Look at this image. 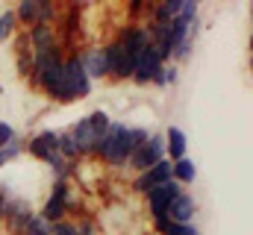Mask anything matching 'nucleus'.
Wrapping results in <instances>:
<instances>
[{
    "instance_id": "obj_15",
    "label": "nucleus",
    "mask_w": 253,
    "mask_h": 235,
    "mask_svg": "<svg viewBox=\"0 0 253 235\" xmlns=\"http://www.w3.org/2000/svg\"><path fill=\"white\" fill-rule=\"evenodd\" d=\"M194 176H197V168H194V162H191V159L171 162V179H174L177 185H191V182H194Z\"/></svg>"
},
{
    "instance_id": "obj_17",
    "label": "nucleus",
    "mask_w": 253,
    "mask_h": 235,
    "mask_svg": "<svg viewBox=\"0 0 253 235\" xmlns=\"http://www.w3.org/2000/svg\"><path fill=\"white\" fill-rule=\"evenodd\" d=\"M21 235H50V224H47L44 218H39V215H36V218L24 227V233H21Z\"/></svg>"
},
{
    "instance_id": "obj_14",
    "label": "nucleus",
    "mask_w": 253,
    "mask_h": 235,
    "mask_svg": "<svg viewBox=\"0 0 253 235\" xmlns=\"http://www.w3.org/2000/svg\"><path fill=\"white\" fill-rule=\"evenodd\" d=\"M15 21L24 24L27 30L36 27L42 21V0H21V6L15 9Z\"/></svg>"
},
{
    "instance_id": "obj_1",
    "label": "nucleus",
    "mask_w": 253,
    "mask_h": 235,
    "mask_svg": "<svg viewBox=\"0 0 253 235\" xmlns=\"http://www.w3.org/2000/svg\"><path fill=\"white\" fill-rule=\"evenodd\" d=\"M132 153H135V147H132L129 126L118 123V120H112L109 129H106V135L100 138L94 156H97L100 162H106L109 168H126V162H129Z\"/></svg>"
},
{
    "instance_id": "obj_26",
    "label": "nucleus",
    "mask_w": 253,
    "mask_h": 235,
    "mask_svg": "<svg viewBox=\"0 0 253 235\" xmlns=\"http://www.w3.org/2000/svg\"><path fill=\"white\" fill-rule=\"evenodd\" d=\"M0 41H6V36H3V27H0Z\"/></svg>"
},
{
    "instance_id": "obj_8",
    "label": "nucleus",
    "mask_w": 253,
    "mask_h": 235,
    "mask_svg": "<svg viewBox=\"0 0 253 235\" xmlns=\"http://www.w3.org/2000/svg\"><path fill=\"white\" fill-rule=\"evenodd\" d=\"M0 218L6 221V227H9L12 233H24V227L36 218V212H33V206H30L24 197H9V200L3 203Z\"/></svg>"
},
{
    "instance_id": "obj_19",
    "label": "nucleus",
    "mask_w": 253,
    "mask_h": 235,
    "mask_svg": "<svg viewBox=\"0 0 253 235\" xmlns=\"http://www.w3.org/2000/svg\"><path fill=\"white\" fill-rule=\"evenodd\" d=\"M15 141H18L15 126H12V123H6V120H0V150H3V147H9V144H15Z\"/></svg>"
},
{
    "instance_id": "obj_9",
    "label": "nucleus",
    "mask_w": 253,
    "mask_h": 235,
    "mask_svg": "<svg viewBox=\"0 0 253 235\" xmlns=\"http://www.w3.org/2000/svg\"><path fill=\"white\" fill-rule=\"evenodd\" d=\"M165 182H171V162H168V159H162V162H156L153 168H147L144 174H138V179L132 182V188H135L138 194H147L150 188L165 185Z\"/></svg>"
},
{
    "instance_id": "obj_18",
    "label": "nucleus",
    "mask_w": 253,
    "mask_h": 235,
    "mask_svg": "<svg viewBox=\"0 0 253 235\" xmlns=\"http://www.w3.org/2000/svg\"><path fill=\"white\" fill-rule=\"evenodd\" d=\"M0 27H3V36H6V39L15 33V27H18V21H15V9L0 12Z\"/></svg>"
},
{
    "instance_id": "obj_11",
    "label": "nucleus",
    "mask_w": 253,
    "mask_h": 235,
    "mask_svg": "<svg viewBox=\"0 0 253 235\" xmlns=\"http://www.w3.org/2000/svg\"><path fill=\"white\" fill-rule=\"evenodd\" d=\"M80 62L88 74V79H103L109 77V65H106V53H103V44H91L80 53Z\"/></svg>"
},
{
    "instance_id": "obj_2",
    "label": "nucleus",
    "mask_w": 253,
    "mask_h": 235,
    "mask_svg": "<svg viewBox=\"0 0 253 235\" xmlns=\"http://www.w3.org/2000/svg\"><path fill=\"white\" fill-rule=\"evenodd\" d=\"M109 115L103 112V109H94L91 115L80 118L68 132H71V138H74V144H77V156L80 159H85V156H94V150H97V144H100V138L106 135V129H109Z\"/></svg>"
},
{
    "instance_id": "obj_21",
    "label": "nucleus",
    "mask_w": 253,
    "mask_h": 235,
    "mask_svg": "<svg viewBox=\"0 0 253 235\" xmlns=\"http://www.w3.org/2000/svg\"><path fill=\"white\" fill-rule=\"evenodd\" d=\"M50 235H77V224H71V221L50 224Z\"/></svg>"
},
{
    "instance_id": "obj_6",
    "label": "nucleus",
    "mask_w": 253,
    "mask_h": 235,
    "mask_svg": "<svg viewBox=\"0 0 253 235\" xmlns=\"http://www.w3.org/2000/svg\"><path fill=\"white\" fill-rule=\"evenodd\" d=\"M68 212H71V185H68V179H56L39 218H44L47 224H59V221H65Z\"/></svg>"
},
{
    "instance_id": "obj_24",
    "label": "nucleus",
    "mask_w": 253,
    "mask_h": 235,
    "mask_svg": "<svg viewBox=\"0 0 253 235\" xmlns=\"http://www.w3.org/2000/svg\"><path fill=\"white\" fill-rule=\"evenodd\" d=\"M77 235H97L94 221H80V224H77Z\"/></svg>"
},
{
    "instance_id": "obj_20",
    "label": "nucleus",
    "mask_w": 253,
    "mask_h": 235,
    "mask_svg": "<svg viewBox=\"0 0 253 235\" xmlns=\"http://www.w3.org/2000/svg\"><path fill=\"white\" fill-rule=\"evenodd\" d=\"M18 156H21V144H18V141H15V144H9V147H3V150H0V168H3V165H9V162H15Z\"/></svg>"
},
{
    "instance_id": "obj_7",
    "label": "nucleus",
    "mask_w": 253,
    "mask_h": 235,
    "mask_svg": "<svg viewBox=\"0 0 253 235\" xmlns=\"http://www.w3.org/2000/svg\"><path fill=\"white\" fill-rule=\"evenodd\" d=\"M180 194H183V185H177L174 179L165 182V185L150 188V191H147V212H150V218H162V215H168V206H171Z\"/></svg>"
},
{
    "instance_id": "obj_12",
    "label": "nucleus",
    "mask_w": 253,
    "mask_h": 235,
    "mask_svg": "<svg viewBox=\"0 0 253 235\" xmlns=\"http://www.w3.org/2000/svg\"><path fill=\"white\" fill-rule=\"evenodd\" d=\"M162 135H165V159H168V162H180V159H186V153H189L186 132H183L180 126H168Z\"/></svg>"
},
{
    "instance_id": "obj_25",
    "label": "nucleus",
    "mask_w": 253,
    "mask_h": 235,
    "mask_svg": "<svg viewBox=\"0 0 253 235\" xmlns=\"http://www.w3.org/2000/svg\"><path fill=\"white\" fill-rule=\"evenodd\" d=\"M153 227H156V233H168V227H171V218L168 215H162V218H153Z\"/></svg>"
},
{
    "instance_id": "obj_10",
    "label": "nucleus",
    "mask_w": 253,
    "mask_h": 235,
    "mask_svg": "<svg viewBox=\"0 0 253 235\" xmlns=\"http://www.w3.org/2000/svg\"><path fill=\"white\" fill-rule=\"evenodd\" d=\"M27 150H30V156L47 162L50 156L59 153V132H53V129H42V132H36V135L30 138Z\"/></svg>"
},
{
    "instance_id": "obj_5",
    "label": "nucleus",
    "mask_w": 253,
    "mask_h": 235,
    "mask_svg": "<svg viewBox=\"0 0 253 235\" xmlns=\"http://www.w3.org/2000/svg\"><path fill=\"white\" fill-rule=\"evenodd\" d=\"M162 68H165V59L159 56V50H156L153 41H147V47L141 50V56H138V62H135V74H132V79H135L138 85H147V82L159 85V79H162Z\"/></svg>"
},
{
    "instance_id": "obj_22",
    "label": "nucleus",
    "mask_w": 253,
    "mask_h": 235,
    "mask_svg": "<svg viewBox=\"0 0 253 235\" xmlns=\"http://www.w3.org/2000/svg\"><path fill=\"white\" fill-rule=\"evenodd\" d=\"M165 235H200V233H197V227H191V224H171Z\"/></svg>"
},
{
    "instance_id": "obj_16",
    "label": "nucleus",
    "mask_w": 253,
    "mask_h": 235,
    "mask_svg": "<svg viewBox=\"0 0 253 235\" xmlns=\"http://www.w3.org/2000/svg\"><path fill=\"white\" fill-rule=\"evenodd\" d=\"M18 71H21V77L33 79V50L27 44V36L18 39Z\"/></svg>"
},
{
    "instance_id": "obj_23",
    "label": "nucleus",
    "mask_w": 253,
    "mask_h": 235,
    "mask_svg": "<svg viewBox=\"0 0 253 235\" xmlns=\"http://www.w3.org/2000/svg\"><path fill=\"white\" fill-rule=\"evenodd\" d=\"M177 77H180V74H177V65H165V68H162V79H159V85H174Z\"/></svg>"
},
{
    "instance_id": "obj_13",
    "label": "nucleus",
    "mask_w": 253,
    "mask_h": 235,
    "mask_svg": "<svg viewBox=\"0 0 253 235\" xmlns=\"http://www.w3.org/2000/svg\"><path fill=\"white\" fill-rule=\"evenodd\" d=\"M194 212H197V203H194V197H189L186 191L168 206V218H171V224H191V221H194Z\"/></svg>"
},
{
    "instance_id": "obj_4",
    "label": "nucleus",
    "mask_w": 253,
    "mask_h": 235,
    "mask_svg": "<svg viewBox=\"0 0 253 235\" xmlns=\"http://www.w3.org/2000/svg\"><path fill=\"white\" fill-rule=\"evenodd\" d=\"M165 159V135L162 132H150V138L129 156V162H126V168H132V171H138V174H144L147 168H153L156 162H162Z\"/></svg>"
},
{
    "instance_id": "obj_3",
    "label": "nucleus",
    "mask_w": 253,
    "mask_h": 235,
    "mask_svg": "<svg viewBox=\"0 0 253 235\" xmlns=\"http://www.w3.org/2000/svg\"><path fill=\"white\" fill-rule=\"evenodd\" d=\"M65 82H68V94L71 100H83L91 94V79L80 62V50H71L65 56Z\"/></svg>"
}]
</instances>
